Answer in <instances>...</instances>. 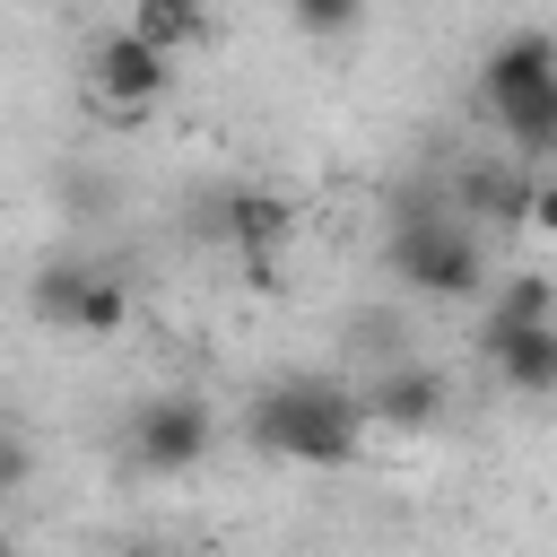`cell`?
Returning <instances> with one entry per match:
<instances>
[{"mask_svg": "<svg viewBox=\"0 0 557 557\" xmlns=\"http://www.w3.org/2000/svg\"><path fill=\"white\" fill-rule=\"evenodd\" d=\"M366 400L331 374H296V383H270L252 392L244 409V444L261 461H296V470H348L366 453Z\"/></svg>", "mask_w": 557, "mask_h": 557, "instance_id": "obj_1", "label": "cell"}, {"mask_svg": "<svg viewBox=\"0 0 557 557\" xmlns=\"http://www.w3.org/2000/svg\"><path fill=\"white\" fill-rule=\"evenodd\" d=\"M383 270H392V287H409V296L461 305V296L487 287V244H479V226L453 209V191H400L392 218H383Z\"/></svg>", "mask_w": 557, "mask_h": 557, "instance_id": "obj_2", "label": "cell"}, {"mask_svg": "<svg viewBox=\"0 0 557 557\" xmlns=\"http://www.w3.org/2000/svg\"><path fill=\"white\" fill-rule=\"evenodd\" d=\"M209 444H218V418H209L200 392H157V400H139V409L122 418V461L148 470V479H183V470H200Z\"/></svg>", "mask_w": 557, "mask_h": 557, "instance_id": "obj_3", "label": "cell"}, {"mask_svg": "<svg viewBox=\"0 0 557 557\" xmlns=\"http://www.w3.org/2000/svg\"><path fill=\"white\" fill-rule=\"evenodd\" d=\"M165 87H174V52H157L139 26L96 35V52H87V96H96L113 122H139V113H148Z\"/></svg>", "mask_w": 557, "mask_h": 557, "instance_id": "obj_4", "label": "cell"}, {"mask_svg": "<svg viewBox=\"0 0 557 557\" xmlns=\"http://www.w3.org/2000/svg\"><path fill=\"white\" fill-rule=\"evenodd\" d=\"M357 400H366V426H383V435H435L453 418V383L426 357H383L357 383Z\"/></svg>", "mask_w": 557, "mask_h": 557, "instance_id": "obj_5", "label": "cell"}, {"mask_svg": "<svg viewBox=\"0 0 557 557\" xmlns=\"http://www.w3.org/2000/svg\"><path fill=\"white\" fill-rule=\"evenodd\" d=\"M479 357L522 400H548L557 392V322H496V313H479Z\"/></svg>", "mask_w": 557, "mask_h": 557, "instance_id": "obj_6", "label": "cell"}, {"mask_svg": "<svg viewBox=\"0 0 557 557\" xmlns=\"http://www.w3.org/2000/svg\"><path fill=\"white\" fill-rule=\"evenodd\" d=\"M287 226H296V209L278 200V191H218V200H200V235H218V244H235L244 261L252 252H278L287 244Z\"/></svg>", "mask_w": 557, "mask_h": 557, "instance_id": "obj_7", "label": "cell"}, {"mask_svg": "<svg viewBox=\"0 0 557 557\" xmlns=\"http://www.w3.org/2000/svg\"><path fill=\"white\" fill-rule=\"evenodd\" d=\"M548 78H557V35L513 26V35L487 44V61H479V113H505L513 96H531V87H548Z\"/></svg>", "mask_w": 557, "mask_h": 557, "instance_id": "obj_8", "label": "cell"}, {"mask_svg": "<svg viewBox=\"0 0 557 557\" xmlns=\"http://www.w3.org/2000/svg\"><path fill=\"white\" fill-rule=\"evenodd\" d=\"M531 174H540V165H522L513 148H505V157H479V165L453 174V209H461L470 226H479V218H487V226H522V209H531Z\"/></svg>", "mask_w": 557, "mask_h": 557, "instance_id": "obj_9", "label": "cell"}, {"mask_svg": "<svg viewBox=\"0 0 557 557\" xmlns=\"http://www.w3.org/2000/svg\"><path fill=\"white\" fill-rule=\"evenodd\" d=\"M487 122H496V139H505L522 165H557V78L531 87V96H513V104L487 113Z\"/></svg>", "mask_w": 557, "mask_h": 557, "instance_id": "obj_10", "label": "cell"}, {"mask_svg": "<svg viewBox=\"0 0 557 557\" xmlns=\"http://www.w3.org/2000/svg\"><path fill=\"white\" fill-rule=\"evenodd\" d=\"M131 26H139L157 52H174V61H183L191 44H209V0H139V9H131Z\"/></svg>", "mask_w": 557, "mask_h": 557, "instance_id": "obj_11", "label": "cell"}, {"mask_svg": "<svg viewBox=\"0 0 557 557\" xmlns=\"http://www.w3.org/2000/svg\"><path fill=\"white\" fill-rule=\"evenodd\" d=\"M131 322V287L113 278V270H87V287H78V305H70V339H113Z\"/></svg>", "mask_w": 557, "mask_h": 557, "instance_id": "obj_12", "label": "cell"}, {"mask_svg": "<svg viewBox=\"0 0 557 557\" xmlns=\"http://www.w3.org/2000/svg\"><path fill=\"white\" fill-rule=\"evenodd\" d=\"M487 313L496 322H557V278L548 270H505L487 287Z\"/></svg>", "mask_w": 557, "mask_h": 557, "instance_id": "obj_13", "label": "cell"}, {"mask_svg": "<svg viewBox=\"0 0 557 557\" xmlns=\"http://www.w3.org/2000/svg\"><path fill=\"white\" fill-rule=\"evenodd\" d=\"M78 287H87V261H44V270L26 278V313H35L44 331H70V305H78Z\"/></svg>", "mask_w": 557, "mask_h": 557, "instance_id": "obj_14", "label": "cell"}, {"mask_svg": "<svg viewBox=\"0 0 557 557\" xmlns=\"http://www.w3.org/2000/svg\"><path fill=\"white\" fill-rule=\"evenodd\" d=\"M287 26L305 44H348L366 26V0H287Z\"/></svg>", "mask_w": 557, "mask_h": 557, "instance_id": "obj_15", "label": "cell"}, {"mask_svg": "<svg viewBox=\"0 0 557 557\" xmlns=\"http://www.w3.org/2000/svg\"><path fill=\"white\" fill-rule=\"evenodd\" d=\"M26 479H35V444H26V435H17L9 418H0V505H9V496H17Z\"/></svg>", "mask_w": 557, "mask_h": 557, "instance_id": "obj_16", "label": "cell"}, {"mask_svg": "<svg viewBox=\"0 0 557 557\" xmlns=\"http://www.w3.org/2000/svg\"><path fill=\"white\" fill-rule=\"evenodd\" d=\"M522 226H531V235H548V244H557V174H548V165H540V174H531V209H522Z\"/></svg>", "mask_w": 557, "mask_h": 557, "instance_id": "obj_17", "label": "cell"}]
</instances>
